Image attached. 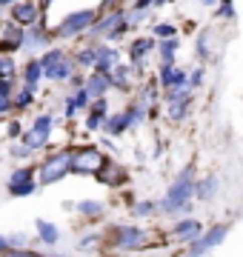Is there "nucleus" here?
<instances>
[{
  "mask_svg": "<svg viewBox=\"0 0 243 257\" xmlns=\"http://www.w3.org/2000/svg\"><path fill=\"white\" fill-rule=\"evenodd\" d=\"M192 172H183V175L175 180V186L169 189L166 200H163V209L166 211H186L189 209V197H192V192H195V186H192Z\"/></svg>",
  "mask_w": 243,
  "mask_h": 257,
  "instance_id": "obj_1",
  "label": "nucleus"
},
{
  "mask_svg": "<svg viewBox=\"0 0 243 257\" xmlns=\"http://www.w3.org/2000/svg\"><path fill=\"white\" fill-rule=\"evenodd\" d=\"M69 163H72V155H69V152L52 155L46 163H43V169H40V180H43V183H57V180L69 172Z\"/></svg>",
  "mask_w": 243,
  "mask_h": 257,
  "instance_id": "obj_2",
  "label": "nucleus"
},
{
  "mask_svg": "<svg viewBox=\"0 0 243 257\" xmlns=\"http://www.w3.org/2000/svg\"><path fill=\"white\" fill-rule=\"evenodd\" d=\"M100 166H103L100 152H97V149H86V152L75 155V160L69 163V169H75L80 175H89V172H100Z\"/></svg>",
  "mask_w": 243,
  "mask_h": 257,
  "instance_id": "obj_3",
  "label": "nucleus"
},
{
  "mask_svg": "<svg viewBox=\"0 0 243 257\" xmlns=\"http://www.w3.org/2000/svg\"><path fill=\"white\" fill-rule=\"evenodd\" d=\"M92 20H94L92 12H75V15H69V18L63 20V26L57 29V35L60 37H72V35H77V32H83Z\"/></svg>",
  "mask_w": 243,
  "mask_h": 257,
  "instance_id": "obj_4",
  "label": "nucleus"
},
{
  "mask_svg": "<svg viewBox=\"0 0 243 257\" xmlns=\"http://www.w3.org/2000/svg\"><path fill=\"white\" fill-rule=\"evenodd\" d=\"M40 69H46V74H49V77H55V80L69 77V63L63 60L60 52H49V55L40 60Z\"/></svg>",
  "mask_w": 243,
  "mask_h": 257,
  "instance_id": "obj_5",
  "label": "nucleus"
},
{
  "mask_svg": "<svg viewBox=\"0 0 243 257\" xmlns=\"http://www.w3.org/2000/svg\"><path fill=\"white\" fill-rule=\"evenodd\" d=\"M226 237V226H217V229H212L209 234H206L203 240H197L195 246H192V251H189V257H200L206 251V248H212V246H217L220 240Z\"/></svg>",
  "mask_w": 243,
  "mask_h": 257,
  "instance_id": "obj_6",
  "label": "nucleus"
},
{
  "mask_svg": "<svg viewBox=\"0 0 243 257\" xmlns=\"http://www.w3.org/2000/svg\"><path fill=\"white\" fill-rule=\"evenodd\" d=\"M49 128H52V117H40L38 123H35V128H32V135L26 138V146L29 149H38L46 143L49 138Z\"/></svg>",
  "mask_w": 243,
  "mask_h": 257,
  "instance_id": "obj_7",
  "label": "nucleus"
},
{
  "mask_svg": "<svg viewBox=\"0 0 243 257\" xmlns=\"http://www.w3.org/2000/svg\"><path fill=\"white\" fill-rule=\"evenodd\" d=\"M175 234L180 240H189V237H200V223L197 220H183L175 226Z\"/></svg>",
  "mask_w": 243,
  "mask_h": 257,
  "instance_id": "obj_8",
  "label": "nucleus"
},
{
  "mask_svg": "<svg viewBox=\"0 0 243 257\" xmlns=\"http://www.w3.org/2000/svg\"><path fill=\"white\" fill-rule=\"evenodd\" d=\"M138 243H143L141 229H120V234H117V246H120V248L138 246Z\"/></svg>",
  "mask_w": 243,
  "mask_h": 257,
  "instance_id": "obj_9",
  "label": "nucleus"
},
{
  "mask_svg": "<svg viewBox=\"0 0 243 257\" xmlns=\"http://www.w3.org/2000/svg\"><path fill=\"white\" fill-rule=\"evenodd\" d=\"M120 23H123V15L114 12V15H109L106 20H100V26L94 29V32H97V35H114V32H120Z\"/></svg>",
  "mask_w": 243,
  "mask_h": 257,
  "instance_id": "obj_10",
  "label": "nucleus"
},
{
  "mask_svg": "<svg viewBox=\"0 0 243 257\" xmlns=\"http://www.w3.org/2000/svg\"><path fill=\"white\" fill-rule=\"evenodd\" d=\"M35 18H38V9H35L32 3L15 6V20H20V23H35Z\"/></svg>",
  "mask_w": 243,
  "mask_h": 257,
  "instance_id": "obj_11",
  "label": "nucleus"
},
{
  "mask_svg": "<svg viewBox=\"0 0 243 257\" xmlns=\"http://www.w3.org/2000/svg\"><path fill=\"white\" fill-rule=\"evenodd\" d=\"M106 86H109V77H106V74H94L86 89H89L92 94H103V92H106Z\"/></svg>",
  "mask_w": 243,
  "mask_h": 257,
  "instance_id": "obj_12",
  "label": "nucleus"
},
{
  "mask_svg": "<svg viewBox=\"0 0 243 257\" xmlns=\"http://www.w3.org/2000/svg\"><path fill=\"white\" fill-rule=\"evenodd\" d=\"M38 231H40V237L46 240V243H55V240H57L55 226H52V223H46V220H38Z\"/></svg>",
  "mask_w": 243,
  "mask_h": 257,
  "instance_id": "obj_13",
  "label": "nucleus"
},
{
  "mask_svg": "<svg viewBox=\"0 0 243 257\" xmlns=\"http://www.w3.org/2000/svg\"><path fill=\"white\" fill-rule=\"evenodd\" d=\"M40 74H43V69H40V63H32L26 69V83H29V89H32V86H35V83L40 80Z\"/></svg>",
  "mask_w": 243,
  "mask_h": 257,
  "instance_id": "obj_14",
  "label": "nucleus"
},
{
  "mask_svg": "<svg viewBox=\"0 0 243 257\" xmlns=\"http://www.w3.org/2000/svg\"><path fill=\"white\" fill-rule=\"evenodd\" d=\"M29 180H32V169H20V172H15V175H12V186L29 183Z\"/></svg>",
  "mask_w": 243,
  "mask_h": 257,
  "instance_id": "obj_15",
  "label": "nucleus"
},
{
  "mask_svg": "<svg viewBox=\"0 0 243 257\" xmlns=\"http://www.w3.org/2000/svg\"><path fill=\"white\" fill-rule=\"evenodd\" d=\"M212 192H215V177H209V180L197 189V197H212Z\"/></svg>",
  "mask_w": 243,
  "mask_h": 257,
  "instance_id": "obj_16",
  "label": "nucleus"
},
{
  "mask_svg": "<svg viewBox=\"0 0 243 257\" xmlns=\"http://www.w3.org/2000/svg\"><path fill=\"white\" fill-rule=\"evenodd\" d=\"M183 111H186V97H180L178 103H172L169 114H172V117H183Z\"/></svg>",
  "mask_w": 243,
  "mask_h": 257,
  "instance_id": "obj_17",
  "label": "nucleus"
},
{
  "mask_svg": "<svg viewBox=\"0 0 243 257\" xmlns=\"http://www.w3.org/2000/svg\"><path fill=\"white\" fill-rule=\"evenodd\" d=\"M80 211H86V214H97V211H100V203L86 200V203H80Z\"/></svg>",
  "mask_w": 243,
  "mask_h": 257,
  "instance_id": "obj_18",
  "label": "nucleus"
},
{
  "mask_svg": "<svg viewBox=\"0 0 243 257\" xmlns=\"http://www.w3.org/2000/svg\"><path fill=\"white\" fill-rule=\"evenodd\" d=\"M29 192H35V183H18V186H12V194H29Z\"/></svg>",
  "mask_w": 243,
  "mask_h": 257,
  "instance_id": "obj_19",
  "label": "nucleus"
},
{
  "mask_svg": "<svg viewBox=\"0 0 243 257\" xmlns=\"http://www.w3.org/2000/svg\"><path fill=\"white\" fill-rule=\"evenodd\" d=\"M160 55H163V60H172V55H175V40H166L163 49H160Z\"/></svg>",
  "mask_w": 243,
  "mask_h": 257,
  "instance_id": "obj_20",
  "label": "nucleus"
},
{
  "mask_svg": "<svg viewBox=\"0 0 243 257\" xmlns=\"http://www.w3.org/2000/svg\"><path fill=\"white\" fill-rule=\"evenodd\" d=\"M123 126H126V117H114L112 123H109V132H120Z\"/></svg>",
  "mask_w": 243,
  "mask_h": 257,
  "instance_id": "obj_21",
  "label": "nucleus"
},
{
  "mask_svg": "<svg viewBox=\"0 0 243 257\" xmlns=\"http://www.w3.org/2000/svg\"><path fill=\"white\" fill-rule=\"evenodd\" d=\"M146 49H152V43H149V40H138V43H135V55H143Z\"/></svg>",
  "mask_w": 243,
  "mask_h": 257,
  "instance_id": "obj_22",
  "label": "nucleus"
},
{
  "mask_svg": "<svg viewBox=\"0 0 243 257\" xmlns=\"http://www.w3.org/2000/svg\"><path fill=\"white\" fill-rule=\"evenodd\" d=\"M12 69H15V63H12V60H3V63H0V72L6 74V77L12 74Z\"/></svg>",
  "mask_w": 243,
  "mask_h": 257,
  "instance_id": "obj_23",
  "label": "nucleus"
},
{
  "mask_svg": "<svg viewBox=\"0 0 243 257\" xmlns=\"http://www.w3.org/2000/svg\"><path fill=\"white\" fill-rule=\"evenodd\" d=\"M29 100H32V89H26V92H23V94L18 97V106H26Z\"/></svg>",
  "mask_w": 243,
  "mask_h": 257,
  "instance_id": "obj_24",
  "label": "nucleus"
},
{
  "mask_svg": "<svg viewBox=\"0 0 243 257\" xmlns=\"http://www.w3.org/2000/svg\"><path fill=\"white\" fill-rule=\"evenodd\" d=\"M94 57H97L94 52H83V55H80V63H92Z\"/></svg>",
  "mask_w": 243,
  "mask_h": 257,
  "instance_id": "obj_25",
  "label": "nucleus"
},
{
  "mask_svg": "<svg viewBox=\"0 0 243 257\" xmlns=\"http://www.w3.org/2000/svg\"><path fill=\"white\" fill-rule=\"evenodd\" d=\"M158 35H163V37H166V35H175V29H172V26H158Z\"/></svg>",
  "mask_w": 243,
  "mask_h": 257,
  "instance_id": "obj_26",
  "label": "nucleus"
},
{
  "mask_svg": "<svg viewBox=\"0 0 243 257\" xmlns=\"http://www.w3.org/2000/svg\"><path fill=\"white\" fill-rule=\"evenodd\" d=\"M9 257H38V254H32V251H9Z\"/></svg>",
  "mask_w": 243,
  "mask_h": 257,
  "instance_id": "obj_27",
  "label": "nucleus"
},
{
  "mask_svg": "<svg viewBox=\"0 0 243 257\" xmlns=\"http://www.w3.org/2000/svg\"><path fill=\"white\" fill-rule=\"evenodd\" d=\"M94 126H100V114H92L89 117V128H94Z\"/></svg>",
  "mask_w": 243,
  "mask_h": 257,
  "instance_id": "obj_28",
  "label": "nucleus"
},
{
  "mask_svg": "<svg viewBox=\"0 0 243 257\" xmlns=\"http://www.w3.org/2000/svg\"><path fill=\"white\" fill-rule=\"evenodd\" d=\"M149 206H152V203H141V206H138V214H149Z\"/></svg>",
  "mask_w": 243,
  "mask_h": 257,
  "instance_id": "obj_29",
  "label": "nucleus"
},
{
  "mask_svg": "<svg viewBox=\"0 0 243 257\" xmlns=\"http://www.w3.org/2000/svg\"><path fill=\"white\" fill-rule=\"evenodd\" d=\"M6 94H9V80L0 83V97H6Z\"/></svg>",
  "mask_w": 243,
  "mask_h": 257,
  "instance_id": "obj_30",
  "label": "nucleus"
},
{
  "mask_svg": "<svg viewBox=\"0 0 243 257\" xmlns=\"http://www.w3.org/2000/svg\"><path fill=\"white\" fill-rule=\"evenodd\" d=\"M9 135H12V138H18V135H20V126H18V123H12V126H9Z\"/></svg>",
  "mask_w": 243,
  "mask_h": 257,
  "instance_id": "obj_31",
  "label": "nucleus"
},
{
  "mask_svg": "<svg viewBox=\"0 0 243 257\" xmlns=\"http://www.w3.org/2000/svg\"><path fill=\"white\" fill-rule=\"evenodd\" d=\"M6 106H9V103H6V97H0V111L6 109Z\"/></svg>",
  "mask_w": 243,
  "mask_h": 257,
  "instance_id": "obj_32",
  "label": "nucleus"
},
{
  "mask_svg": "<svg viewBox=\"0 0 243 257\" xmlns=\"http://www.w3.org/2000/svg\"><path fill=\"white\" fill-rule=\"evenodd\" d=\"M0 251H6V240L0 237Z\"/></svg>",
  "mask_w": 243,
  "mask_h": 257,
  "instance_id": "obj_33",
  "label": "nucleus"
},
{
  "mask_svg": "<svg viewBox=\"0 0 243 257\" xmlns=\"http://www.w3.org/2000/svg\"><path fill=\"white\" fill-rule=\"evenodd\" d=\"M0 3H15V0H0Z\"/></svg>",
  "mask_w": 243,
  "mask_h": 257,
  "instance_id": "obj_34",
  "label": "nucleus"
}]
</instances>
